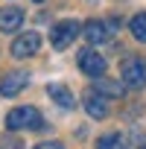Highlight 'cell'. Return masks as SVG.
<instances>
[{"instance_id":"obj_5","label":"cell","mask_w":146,"mask_h":149,"mask_svg":"<svg viewBox=\"0 0 146 149\" xmlns=\"http://www.w3.org/2000/svg\"><path fill=\"white\" fill-rule=\"evenodd\" d=\"M117 21H88L82 26V35L88 38V44H102L105 38H111Z\"/></svg>"},{"instance_id":"obj_14","label":"cell","mask_w":146,"mask_h":149,"mask_svg":"<svg viewBox=\"0 0 146 149\" xmlns=\"http://www.w3.org/2000/svg\"><path fill=\"white\" fill-rule=\"evenodd\" d=\"M35 149H61V143H58V140H44V143H38Z\"/></svg>"},{"instance_id":"obj_13","label":"cell","mask_w":146,"mask_h":149,"mask_svg":"<svg viewBox=\"0 0 146 149\" xmlns=\"http://www.w3.org/2000/svg\"><path fill=\"white\" fill-rule=\"evenodd\" d=\"M117 146H120V134L117 132H108V134H102L97 140V149H117Z\"/></svg>"},{"instance_id":"obj_7","label":"cell","mask_w":146,"mask_h":149,"mask_svg":"<svg viewBox=\"0 0 146 149\" xmlns=\"http://www.w3.org/2000/svg\"><path fill=\"white\" fill-rule=\"evenodd\" d=\"M26 73L24 70H12V73H6L3 76V82H0V94L3 97H18L24 88H26Z\"/></svg>"},{"instance_id":"obj_4","label":"cell","mask_w":146,"mask_h":149,"mask_svg":"<svg viewBox=\"0 0 146 149\" xmlns=\"http://www.w3.org/2000/svg\"><path fill=\"white\" fill-rule=\"evenodd\" d=\"M105 58H102V53H97L94 47H85V50H79V70L85 73V76H91V79H97V76H102L105 73Z\"/></svg>"},{"instance_id":"obj_3","label":"cell","mask_w":146,"mask_h":149,"mask_svg":"<svg viewBox=\"0 0 146 149\" xmlns=\"http://www.w3.org/2000/svg\"><path fill=\"white\" fill-rule=\"evenodd\" d=\"M79 32H82V24H79V21H58V24L50 29V44H53L56 50H64V47H70L73 41H76Z\"/></svg>"},{"instance_id":"obj_11","label":"cell","mask_w":146,"mask_h":149,"mask_svg":"<svg viewBox=\"0 0 146 149\" xmlns=\"http://www.w3.org/2000/svg\"><path fill=\"white\" fill-rule=\"evenodd\" d=\"M47 97L56 102V105H61V108H73L76 105V100H73V94L64 88V85H58V82H53V85H47Z\"/></svg>"},{"instance_id":"obj_2","label":"cell","mask_w":146,"mask_h":149,"mask_svg":"<svg viewBox=\"0 0 146 149\" xmlns=\"http://www.w3.org/2000/svg\"><path fill=\"white\" fill-rule=\"evenodd\" d=\"M120 79L126 82V88H143V85H146V64H143V58H137V56L123 58V64H120Z\"/></svg>"},{"instance_id":"obj_10","label":"cell","mask_w":146,"mask_h":149,"mask_svg":"<svg viewBox=\"0 0 146 149\" xmlns=\"http://www.w3.org/2000/svg\"><path fill=\"white\" fill-rule=\"evenodd\" d=\"M21 24H24V12L21 9L9 6V9L0 12V32H15V29H21Z\"/></svg>"},{"instance_id":"obj_16","label":"cell","mask_w":146,"mask_h":149,"mask_svg":"<svg viewBox=\"0 0 146 149\" xmlns=\"http://www.w3.org/2000/svg\"><path fill=\"white\" fill-rule=\"evenodd\" d=\"M117 149H123V146H117Z\"/></svg>"},{"instance_id":"obj_6","label":"cell","mask_w":146,"mask_h":149,"mask_svg":"<svg viewBox=\"0 0 146 149\" xmlns=\"http://www.w3.org/2000/svg\"><path fill=\"white\" fill-rule=\"evenodd\" d=\"M38 47H41V35L38 32H24L12 41V56L15 58H29V56L38 53Z\"/></svg>"},{"instance_id":"obj_1","label":"cell","mask_w":146,"mask_h":149,"mask_svg":"<svg viewBox=\"0 0 146 149\" xmlns=\"http://www.w3.org/2000/svg\"><path fill=\"white\" fill-rule=\"evenodd\" d=\"M44 126V117L35 105H18L6 114V129L9 132H38Z\"/></svg>"},{"instance_id":"obj_15","label":"cell","mask_w":146,"mask_h":149,"mask_svg":"<svg viewBox=\"0 0 146 149\" xmlns=\"http://www.w3.org/2000/svg\"><path fill=\"white\" fill-rule=\"evenodd\" d=\"M35 3H41V0H35Z\"/></svg>"},{"instance_id":"obj_9","label":"cell","mask_w":146,"mask_h":149,"mask_svg":"<svg viewBox=\"0 0 146 149\" xmlns=\"http://www.w3.org/2000/svg\"><path fill=\"white\" fill-rule=\"evenodd\" d=\"M94 91H99L102 97H111V100H120L123 94H126V82L120 79V82H114V79H105V76H97V82H94Z\"/></svg>"},{"instance_id":"obj_12","label":"cell","mask_w":146,"mask_h":149,"mask_svg":"<svg viewBox=\"0 0 146 149\" xmlns=\"http://www.w3.org/2000/svg\"><path fill=\"white\" fill-rule=\"evenodd\" d=\"M129 29H131V35H134L137 41L146 44V12H137V15L129 21Z\"/></svg>"},{"instance_id":"obj_8","label":"cell","mask_w":146,"mask_h":149,"mask_svg":"<svg viewBox=\"0 0 146 149\" xmlns=\"http://www.w3.org/2000/svg\"><path fill=\"white\" fill-rule=\"evenodd\" d=\"M85 111H88V117H94V120H102L105 114H108V105H105V97L99 94V91H88L85 94Z\"/></svg>"}]
</instances>
